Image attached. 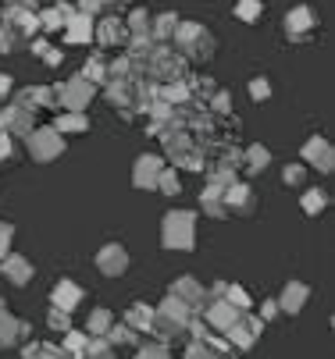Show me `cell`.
I'll list each match as a JSON object with an SVG mask.
<instances>
[{"label":"cell","instance_id":"6da1fadb","mask_svg":"<svg viewBox=\"0 0 335 359\" xmlns=\"http://www.w3.org/2000/svg\"><path fill=\"white\" fill-rule=\"evenodd\" d=\"M171 39H175L178 54H182L185 61H193V65H207V61L214 57V50H218L211 29L200 25V22H178V29H175Z\"/></svg>","mask_w":335,"mask_h":359},{"label":"cell","instance_id":"7a4b0ae2","mask_svg":"<svg viewBox=\"0 0 335 359\" xmlns=\"http://www.w3.org/2000/svg\"><path fill=\"white\" fill-rule=\"evenodd\" d=\"M197 313L189 310L185 302H178L175 295H168L161 306H154V324H150V334H157L164 345L168 341H175V338H182L185 334V327H189V320H193Z\"/></svg>","mask_w":335,"mask_h":359},{"label":"cell","instance_id":"3957f363","mask_svg":"<svg viewBox=\"0 0 335 359\" xmlns=\"http://www.w3.org/2000/svg\"><path fill=\"white\" fill-rule=\"evenodd\" d=\"M161 142H164L168 161H171L178 171H204V168H207L204 149H200V142H197L193 135H189V128H182V132H171V135H164Z\"/></svg>","mask_w":335,"mask_h":359},{"label":"cell","instance_id":"277c9868","mask_svg":"<svg viewBox=\"0 0 335 359\" xmlns=\"http://www.w3.org/2000/svg\"><path fill=\"white\" fill-rule=\"evenodd\" d=\"M161 242H164V249L189 252L197 245V214L193 210H171V214H164Z\"/></svg>","mask_w":335,"mask_h":359},{"label":"cell","instance_id":"5b68a950","mask_svg":"<svg viewBox=\"0 0 335 359\" xmlns=\"http://www.w3.org/2000/svg\"><path fill=\"white\" fill-rule=\"evenodd\" d=\"M185 72V57L178 54V50H171L168 43H154L150 57H147V68H143V79L150 82H178Z\"/></svg>","mask_w":335,"mask_h":359},{"label":"cell","instance_id":"8992f818","mask_svg":"<svg viewBox=\"0 0 335 359\" xmlns=\"http://www.w3.org/2000/svg\"><path fill=\"white\" fill-rule=\"evenodd\" d=\"M25 146H29V153H32V161H39V164H51V161H58L61 153H65V135L51 125V128H32L29 135H25Z\"/></svg>","mask_w":335,"mask_h":359},{"label":"cell","instance_id":"52a82bcc","mask_svg":"<svg viewBox=\"0 0 335 359\" xmlns=\"http://www.w3.org/2000/svg\"><path fill=\"white\" fill-rule=\"evenodd\" d=\"M93 96H97V86L86 82L82 75H75V79L58 86V104L65 111H75V114H86V107L93 104Z\"/></svg>","mask_w":335,"mask_h":359},{"label":"cell","instance_id":"ba28073f","mask_svg":"<svg viewBox=\"0 0 335 359\" xmlns=\"http://www.w3.org/2000/svg\"><path fill=\"white\" fill-rule=\"evenodd\" d=\"M197 317H200L211 331H221V334H225L239 317H243V310H235V306L225 302V299H207V302H204V310H200Z\"/></svg>","mask_w":335,"mask_h":359},{"label":"cell","instance_id":"9c48e42d","mask_svg":"<svg viewBox=\"0 0 335 359\" xmlns=\"http://www.w3.org/2000/svg\"><path fill=\"white\" fill-rule=\"evenodd\" d=\"M32 128H36V114H32V111H25V107H18V104H11V107L0 111V132H4V135L25 139Z\"/></svg>","mask_w":335,"mask_h":359},{"label":"cell","instance_id":"30bf717a","mask_svg":"<svg viewBox=\"0 0 335 359\" xmlns=\"http://www.w3.org/2000/svg\"><path fill=\"white\" fill-rule=\"evenodd\" d=\"M303 164H310V168L321 171V175H331L335 153H331V142H328L324 135H314L310 142H303Z\"/></svg>","mask_w":335,"mask_h":359},{"label":"cell","instance_id":"8fae6325","mask_svg":"<svg viewBox=\"0 0 335 359\" xmlns=\"http://www.w3.org/2000/svg\"><path fill=\"white\" fill-rule=\"evenodd\" d=\"M97 271L104 278H121L129 271V249L118 245V242H107L100 252H97Z\"/></svg>","mask_w":335,"mask_h":359},{"label":"cell","instance_id":"7c38bea8","mask_svg":"<svg viewBox=\"0 0 335 359\" xmlns=\"http://www.w3.org/2000/svg\"><path fill=\"white\" fill-rule=\"evenodd\" d=\"M18 107H25L32 114L58 107V86H25V89H18Z\"/></svg>","mask_w":335,"mask_h":359},{"label":"cell","instance_id":"4fadbf2b","mask_svg":"<svg viewBox=\"0 0 335 359\" xmlns=\"http://www.w3.org/2000/svg\"><path fill=\"white\" fill-rule=\"evenodd\" d=\"M161 168H164V161L157 157V153H143V157L136 161V168H132V185H136V189H143V192L157 189Z\"/></svg>","mask_w":335,"mask_h":359},{"label":"cell","instance_id":"5bb4252c","mask_svg":"<svg viewBox=\"0 0 335 359\" xmlns=\"http://www.w3.org/2000/svg\"><path fill=\"white\" fill-rule=\"evenodd\" d=\"M29 334H32V327H29L25 320H15V317L8 313V302L0 299V348H11V345L25 341Z\"/></svg>","mask_w":335,"mask_h":359},{"label":"cell","instance_id":"9a60e30c","mask_svg":"<svg viewBox=\"0 0 335 359\" xmlns=\"http://www.w3.org/2000/svg\"><path fill=\"white\" fill-rule=\"evenodd\" d=\"M314 25H317V15H314V8H307V4H300V8H293L289 15H285V32H289L293 43L307 39V36L314 32Z\"/></svg>","mask_w":335,"mask_h":359},{"label":"cell","instance_id":"2e32d148","mask_svg":"<svg viewBox=\"0 0 335 359\" xmlns=\"http://www.w3.org/2000/svg\"><path fill=\"white\" fill-rule=\"evenodd\" d=\"M221 199H225V210H228V214H254V210H257V196H254V189L243 185V182H235L232 189H225Z\"/></svg>","mask_w":335,"mask_h":359},{"label":"cell","instance_id":"e0dca14e","mask_svg":"<svg viewBox=\"0 0 335 359\" xmlns=\"http://www.w3.org/2000/svg\"><path fill=\"white\" fill-rule=\"evenodd\" d=\"M171 295H175L178 302H185L193 313H200L204 302H207V288H204L197 278H178V281L171 285Z\"/></svg>","mask_w":335,"mask_h":359},{"label":"cell","instance_id":"ac0fdd59","mask_svg":"<svg viewBox=\"0 0 335 359\" xmlns=\"http://www.w3.org/2000/svg\"><path fill=\"white\" fill-rule=\"evenodd\" d=\"M104 96H107V104H114V107L121 111V118H132L136 79H129V82H104Z\"/></svg>","mask_w":335,"mask_h":359},{"label":"cell","instance_id":"d6986e66","mask_svg":"<svg viewBox=\"0 0 335 359\" xmlns=\"http://www.w3.org/2000/svg\"><path fill=\"white\" fill-rule=\"evenodd\" d=\"M0 274H4L11 285H18V288H25L29 281H32V274H36V267L25 260V256H18V252H8L4 260H0Z\"/></svg>","mask_w":335,"mask_h":359},{"label":"cell","instance_id":"ffe728a7","mask_svg":"<svg viewBox=\"0 0 335 359\" xmlns=\"http://www.w3.org/2000/svg\"><path fill=\"white\" fill-rule=\"evenodd\" d=\"M4 25H8L15 36H29V39L39 32V18H36V11H25V8H15V4L4 8Z\"/></svg>","mask_w":335,"mask_h":359},{"label":"cell","instance_id":"44dd1931","mask_svg":"<svg viewBox=\"0 0 335 359\" xmlns=\"http://www.w3.org/2000/svg\"><path fill=\"white\" fill-rule=\"evenodd\" d=\"M310 299V288L303 281H289L282 288V299H278V310L282 313H303V306Z\"/></svg>","mask_w":335,"mask_h":359},{"label":"cell","instance_id":"7402d4cb","mask_svg":"<svg viewBox=\"0 0 335 359\" xmlns=\"http://www.w3.org/2000/svg\"><path fill=\"white\" fill-rule=\"evenodd\" d=\"M79 302H82V288H79L75 281L61 278V281L54 285V292H51V306H58V310H65V313H75Z\"/></svg>","mask_w":335,"mask_h":359},{"label":"cell","instance_id":"603a6c76","mask_svg":"<svg viewBox=\"0 0 335 359\" xmlns=\"http://www.w3.org/2000/svg\"><path fill=\"white\" fill-rule=\"evenodd\" d=\"M65 39L75 43V46H79V43H93V18L75 8V11L65 18Z\"/></svg>","mask_w":335,"mask_h":359},{"label":"cell","instance_id":"cb8c5ba5","mask_svg":"<svg viewBox=\"0 0 335 359\" xmlns=\"http://www.w3.org/2000/svg\"><path fill=\"white\" fill-rule=\"evenodd\" d=\"M93 39H97L100 46H125V43H129L125 22H118V18H104L100 25H93Z\"/></svg>","mask_w":335,"mask_h":359},{"label":"cell","instance_id":"d4e9b609","mask_svg":"<svg viewBox=\"0 0 335 359\" xmlns=\"http://www.w3.org/2000/svg\"><path fill=\"white\" fill-rule=\"evenodd\" d=\"M157 96L164 100L168 107H175V111H178V107H189V100H193V86L182 82V79H178V82H164Z\"/></svg>","mask_w":335,"mask_h":359},{"label":"cell","instance_id":"484cf974","mask_svg":"<svg viewBox=\"0 0 335 359\" xmlns=\"http://www.w3.org/2000/svg\"><path fill=\"white\" fill-rule=\"evenodd\" d=\"M271 168V153L261 146V142H254V146H247L243 149V171L254 178V175H264Z\"/></svg>","mask_w":335,"mask_h":359},{"label":"cell","instance_id":"4316f807","mask_svg":"<svg viewBox=\"0 0 335 359\" xmlns=\"http://www.w3.org/2000/svg\"><path fill=\"white\" fill-rule=\"evenodd\" d=\"M125 324H129L136 334H150L154 306H147V302H132V306H129V313H125Z\"/></svg>","mask_w":335,"mask_h":359},{"label":"cell","instance_id":"83f0119b","mask_svg":"<svg viewBox=\"0 0 335 359\" xmlns=\"http://www.w3.org/2000/svg\"><path fill=\"white\" fill-rule=\"evenodd\" d=\"M178 15L175 11H164V15H157L154 22H150V39L154 43H171V36H175V29H178Z\"/></svg>","mask_w":335,"mask_h":359},{"label":"cell","instance_id":"f1b7e54d","mask_svg":"<svg viewBox=\"0 0 335 359\" xmlns=\"http://www.w3.org/2000/svg\"><path fill=\"white\" fill-rule=\"evenodd\" d=\"M200 210L207 214V217H225L228 210H225V199H221V189H214V185H207L204 192H200Z\"/></svg>","mask_w":335,"mask_h":359},{"label":"cell","instance_id":"f546056e","mask_svg":"<svg viewBox=\"0 0 335 359\" xmlns=\"http://www.w3.org/2000/svg\"><path fill=\"white\" fill-rule=\"evenodd\" d=\"M207 178H211V185H214V189H221V192H225V189H232V185L239 182V168H232V164H225V161H221V164H214V168L207 171Z\"/></svg>","mask_w":335,"mask_h":359},{"label":"cell","instance_id":"4dcf8cb0","mask_svg":"<svg viewBox=\"0 0 335 359\" xmlns=\"http://www.w3.org/2000/svg\"><path fill=\"white\" fill-rule=\"evenodd\" d=\"M225 338L232 341V348H254V341H257V334L247 327V320H243V317H239V320L225 331Z\"/></svg>","mask_w":335,"mask_h":359},{"label":"cell","instance_id":"1f68e13d","mask_svg":"<svg viewBox=\"0 0 335 359\" xmlns=\"http://www.w3.org/2000/svg\"><path fill=\"white\" fill-rule=\"evenodd\" d=\"M111 324H114V313L100 306V310H93V313H89V320H86V334L100 338V334H107V327H111Z\"/></svg>","mask_w":335,"mask_h":359},{"label":"cell","instance_id":"d6a6232c","mask_svg":"<svg viewBox=\"0 0 335 359\" xmlns=\"http://www.w3.org/2000/svg\"><path fill=\"white\" fill-rule=\"evenodd\" d=\"M150 22H154V15L147 8H136L129 15V22H125V32L129 36H150Z\"/></svg>","mask_w":335,"mask_h":359},{"label":"cell","instance_id":"836d02e7","mask_svg":"<svg viewBox=\"0 0 335 359\" xmlns=\"http://www.w3.org/2000/svg\"><path fill=\"white\" fill-rule=\"evenodd\" d=\"M300 207H303L307 217H317V214L328 207V192H324V189H307L303 199H300Z\"/></svg>","mask_w":335,"mask_h":359},{"label":"cell","instance_id":"e575fe53","mask_svg":"<svg viewBox=\"0 0 335 359\" xmlns=\"http://www.w3.org/2000/svg\"><path fill=\"white\" fill-rule=\"evenodd\" d=\"M82 359H114V345L100 334V338H93L89 334V341H86V348H82Z\"/></svg>","mask_w":335,"mask_h":359},{"label":"cell","instance_id":"d590c367","mask_svg":"<svg viewBox=\"0 0 335 359\" xmlns=\"http://www.w3.org/2000/svg\"><path fill=\"white\" fill-rule=\"evenodd\" d=\"M86 341H89V334H86V331H75V327H68V331H65V345H61V352H65L68 359H82V348H86Z\"/></svg>","mask_w":335,"mask_h":359},{"label":"cell","instance_id":"8d00e7d4","mask_svg":"<svg viewBox=\"0 0 335 359\" xmlns=\"http://www.w3.org/2000/svg\"><path fill=\"white\" fill-rule=\"evenodd\" d=\"M54 128H58L61 135H68V132H89V118H86V114L68 111V114H61V118L54 121Z\"/></svg>","mask_w":335,"mask_h":359},{"label":"cell","instance_id":"74e56055","mask_svg":"<svg viewBox=\"0 0 335 359\" xmlns=\"http://www.w3.org/2000/svg\"><path fill=\"white\" fill-rule=\"evenodd\" d=\"M82 79H86V82H93V86H104V82H107V65H104V57H100V54L86 61Z\"/></svg>","mask_w":335,"mask_h":359},{"label":"cell","instance_id":"f35d334b","mask_svg":"<svg viewBox=\"0 0 335 359\" xmlns=\"http://www.w3.org/2000/svg\"><path fill=\"white\" fill-rule=\"evenodd\" d=\"M129 79H139L129 57H118V61L107 65V82H129Z\"/></svg>","mask_w":335,"mask_h":359},{"label":"cell","instance_id":"ab89813d","mask_svg":"<svg viewBox=\"0 0 335 359\" xmlns=\"http://www.w3.org/2000/svg\"><path fill=\"white\" fill-rule=\"evenodd\" d=\"M104 338H107L111 345H139V334H136L129 324H111Z\"/></svg>","mask_w":335,"mask_h":359},{"label":"cell","instance_id":"60d3db41","mask_svg":"<svg viewBox=\"0 0 335 359\" xmlns=\"http://www.w3.org/2000/svg\"><path fill=\"white\" fill-rule=\"evenodd\" d=\"M261 11H264L261 0H235V18L247 22V25H254V22L261 18Z\"/></svg>","mask_w":335,"mask_h":359},{"label":"cell","instance_id":"b9f144b4","mask_svg":"<svg viewBox=\"0 0 335 359\" xmlns=\"http://www.w3.org/2000/svg\"><path fill=\"white\" fill-rule=\"evenodd\" d=\"M36 18H39V32H58V29H65V15L58 11V8H46V11H36Z\"/></svg>","mask_w":335,"mask_h":359},{"label":"cell","instance_id":"7bdbcfd3","mask_svg":"<svg viewBox=\"0 0 335 359\" xmlns=\"http://www.w3.org/2000/svg\"><path fill=\"white\" fill-rule=\"evenodd\" d=\"M225 302H232L235 310H243V313L254 310V299H250V292H247L243 285H228V288H225Z\"/></svg>","mask_w":335,"mask_h":359},{"label":"cell","instance_id":"ee69618b","mask_svg":"<svg viewBox=\"0 0 335 359\" xmlns=\"http://www.w3.org/2000/svg\"><path fill=\"white\" fill-rule=\"evenodd\" d=\"M157 189L164 192V196H178V189H182V182H178V168H161V178H157Z\"/></svg>","mask_w":335,"mask_h":359},{"label":"cell","instance_id":"f6af8a7d","mask_svg":"<svg viewBox=\"0 0 335 359\" xmlns=\"http://www.w3.org/2000/svg\"><path fill=\"white\" fill-rule=\"evenodd\" d=\"M111 8H118V0H79V11L82 15H104V11H111Z\"/></svg>","mask_w":335,"mask_h":359},{"label":"cell","instance_id":"bcb514c9","mask_svg":"<svg viewBox=\"0 0 335 359\" xmlns=\"http://www.w3.org/2000/svg\"><path fill=\"white\" fill-rule=\"evenodd\" d=\"M185 359H225V355H218V352L207 348L204 341H189V345H185Z\"/></svg>","mask_w":335,"mask_h":359},{"label":"cell","instance_id":"7dc6e473","mask_svg":"<svg viewBox=\"0 0 335 359\" xmlns=\"http://www.w3.org/2000/svg\"><path fill=\"white\" fill-rule=\"evenodd\" d=\"M15 50H18V36L4 25V22H0V57H8V54H15Z\"/></svg>","mask_w":335,"mask_h":359},{"label":"cell","instance_id":"c3c4849f","mask_svg":"<svg viewBox=\"0 0 335 359\" xmlns=\"http://www.w3.org/2000/svg\"><path fill=\"white\" fill-rule=\"evenodd\" d=\"M29 359H68L65 352H61V345H46V341H36V348H32V355Z\"/></svg>","mask_w":335,"mask_h":359},{"label":"cell","instance_id":"681fc988","mask_svg":"<svg viewBox=\"0 0 335 359\" xmlns=\"http://www.w3.org/2000/svg\"><path fill=\"white\" fill-rule=\"evenodd\" d=\"M136 359H171V352H168L164 341H161V345H143V348L136 352Z\"/></svg>","mask_w":335,"mask_h":359},{"label":"cell","instance_id":"f907efd6","mask_svg":"<svg viewBox=\"0 0 335 359\" xmlns=\"http://www.w3.org/2000/svg\"><path fill=\"white\" fill-rule=\"evenodd\" d=\"M46 324H51L54 331H61V334H65V331L72 327V313H65V310H58V306H54L51 317H46Z\"/></svg>","mask_w":335,"mask_h":359},{"label":"cell","instance_id":"816d5d0a","mask_svg":"<svg viewBox=\"0 0 335 359\" xmlns=\"http://www.w3.org/2000/svg\"><path fill=\"white\" fill-rule=\"evenodd\" d=\"M11 242H15V228L8 221H0V260L11 252Z\"/></svg>","mask_w":335,"mask_h":359},{"label":"cell","instance_id":"f5cc1de1","mask_svg":"<svg viewBox=\"0 0 335 359\" xmlns=\"http://www.w3.org/2000/svg\"><path fill=\"white\" fill-rule=\"evenodd\" d=\"M211 107L214 114H232V96L221 89V93H211Z\"/></svg>","mask_w":335,"mask_h":359},{"label":"cell","instance_id":"db71d44e","mask_svg":"<svg viewBox=\"0 0 335 359\" xmlns=\"http://www.w3.org/2000/svg\"><path fill=\"white\" fill-rule=\"evenodd\" d=\"M250 96L257 100V104H264V100L271 96V82H268V79H254V82H250Z\"/></svg>","mask_w":335,"mask_h":359},{"label":"cell","instance_id":"11a10c76","mask_svg":"<svg viewBox=\"0 0 335 359\" xmlns=\"http://www.w3.org/2000/svg\"><path fill=\"white\" fill-rule=\"evenodd\" d=\"M303 164H289V168H285L282 171V178H285V185H303Z\"/></svg>","mask_w":335,"mask_h":359},{"label":"cell","instance_id":"9f6ffc18","mask_svg":"<svg viewBox=\"0 0 335 359\" xmlns=\"http://www.w3.org/2000/svg\"><path fill=\"white\" fill-rule=\"evenodd\" d=\"M11 153H15V139L0 132V164H4V161H11Z\"/></svg>","mask_w":335,"mask_h":359},{"label":"cell","instance_id":"6f0895ef","mask_svg":"<svg viewBox=\"0 0 335 359\" xmlns=\"http://www.w3.org/2000/svg\"><path fill=\"white\" fill-rule=\"evenodd\" d=\"M278 313H282V310H278V302H275V299H268V302L261 306V320H275Z\"/></svg>","mask_w":335,"mask_h":359},{"label":"cell","instance_id":"680465c9","mask_svg":"<svg viewBox=\"0 0 335 359\" xmlns=\"http://www.w3.org/2000/svg\"><path fill=\"white\" fill-rule=\"evenodd\" d=\"M43 61H46V65H51V68H58V65L65 61V54H61V50H58V46H46V54H43Z\"/></svg>","mask_w":335,"mask_h":359},{"label":"cell","instance_id":"91938a15","mask_svg":"<svg viewBox=\"0 0 335 359\" xmlns=\"http://www.w3.org/2000/svg\"><path fill=\"white\" fill-rule=\"evenodd\" d=\"M11 89H15L11 75H4V72H0V100H4V96H11Z\"/></svg>","mask_w":335,"mask_h":359},{"label":"cell","instance_id":"94428289","mask_svg":"<svg viewBox=\"0 0 335 359\" xmlns=\"http://www.w3.org/2000/svg\"><path fill=\"white\" fill-rule=\"evenodd\" d=\"M15 8H25V11H39V0H8Z\"/></svg>","mask_w":335,"mask_h":359},{"label":"cell","instance_id":"6125c7cd","mask_svg":"<svg viewBox=\"0 0 335 359\" xmlns=\"http://www.w3.org/2000/svg\"><path fill=\"white\" fill-rule=\"evenodd\" d=\"M225 288H228V281H218V285L207 292V299H225Z\"/></svg>","mask_w":335,"mask_h":359},{"label":"cell","instance_id":"be15d7a7","mask_svg":"<svg viewBox=\"0 0 335 359\" xmlns=\"http://www.w3.org/2000/svg\"><path fill=\"white\" fill-rule=\"evenodd\" d=\"M46 46H51V43H43V39H36V43H32V54H36V57H43V54H46Z\"/></svg>","mask_w":335,"mask_h":359},{"label":"cell","instance_id":"e7e4bbea","mask_svg":"<svg viewBox=\"0 0 335 359\" xmlns=\"http://www.w3.org/2000/svg\"><path fill=\"white\" fill-rule=\"evenodd\" d=\"M118 4H121V0H118Z\"/></svg>","mask_w":335,"mask_h":359}]
</instances>
